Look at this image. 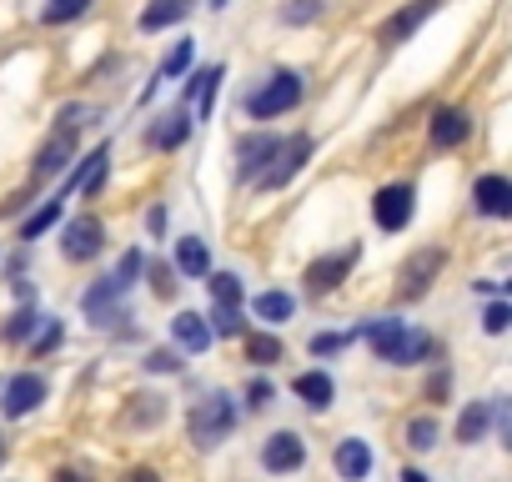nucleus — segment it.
Listing matches in <instances>:
<instances>
[{
  "mask_svg": "<svg viewBox=\"0 0 512 482\" xmlns=\"http://www.w3.org/2000/svg\"><path fill=\"white\" fill-rule=\"evenodd\" d=\"M357 337L372 347V357L377 362H387V367H417V362H432L437 352H442V342L432 337V332H417V327H407V322H397V317H367L362 327H357Z\"/></svg>",
  "mask_w": 512,
  "mask_h": 482,
  "instance_id": "1",
  "label": "nucleus"
},
{
  "mask_svg": "<svg viewBox=\"0 0 512 482\" xmlns=\"http://www.w3.org/2000/svg\"><path fill=\"white\" fill-rule=\"evenodd\" d=\"M302 96H307V76L292 71V66H277L272 76H262L256 91H246L241 106H246L251 121H277V116H292L302 106Z\"/></svg>",
  "mask_w": 512,
  "mask_h": 482,
  "instance_id": "2",
  "label": "nucleus"
},
{
  "mask_svg": "<svg viewBox=\"0 0 512 482\" xmlns=\"http://www.w3.org/2000/svg\"><path fill=\"white\" fill-rule=\"evenodd\" d=\"M236 402L226 397V392H211V397H201L196 407H191V417H186V437L196 442V447H221L226 437H231V427H236Z\"/></svg>",
  "mask_w": 512,
  "mask_h": 482,
  "instance_id": "3",
  "label": "nucleus"
},
{
  "mask_svg": "<svg viewBox=\"0 0 512 482\" xmlns=\"http://www.w3.org/2000/svg\"><path fill=\"white\" fill-rule=\"evenodd\" d=\"M317 156V136L312 131H292V136H282V146H277V156H272V166L256 176V191H287L302 171H307V161Z\"/></svg>",
  "mask_w": 512,
  "mask_h": 482,
  "instance_id": "4",
  "label": "nucleus"
},
{
  "mask_svg": "<svg viewBox=\"0 0 512 482\" xmlns=\"http://www.w3.org/2000/svg\"><path fill=\"white\" fill-rule=\"evenodd\" d=\"M412 216H417V181H382L372 191V221H377L382 236L407 231Z\"/></svg>",
  "mask_w": 512,
  "mask_h": 482,
  "instance_id": "5",
  "label": "nucleus"
},
{
  "mask_svg": "<svg viewBox=\"0 0 512 482\" xmlns=\"http://www.w3.org/2000/svg\"><path fill=\"white\" fill-rule=\"evenodd\" d=\"M357 262H362V241H352V247H337V252L312 257V262H307V272H302L307 297H332V292L352 277V267H357Z\"/></svg>",
  "mask_w": 512,
  "mask_h": 482,
  "instance_id": "6",
  "label": "nucleus"
},
{
  "mask_svg": "<svg viewBox=\"0 0 512 482\" xmlns=\"http://www.w3.org/2000/svg\"><path fill=\"white\" fill-rule=\"evenodd\" d=\"M76 156H81V131H76V126H56V131L36 146V156H31V181H36V186H41V181H56Z\"/></svg>",
  "mask_w": 512,
  "mask_h": 482,
  "instance_id": "7",
  "label": "nucleus"
},
{
  "mask_svg": "<svg viewBox=\"0 0 512 482\" xmlns=\"http://www.w3.org/2000/svg\"><path fill=\"white\" fill-rule=\"evenodd\" d=\"M106 176H111V141L91 146L86 156H76V161L61 171V196H71V191H81V196H101Z\"/></svg>",
  "mask_w": 512,
  "mask_h": 482,
  "instance_id": "8",
  "label": "nucleus"
},
{
  "mask_svg": "<svg viewBox=\"0 0 512 482\" xmlns=\"http://www.w3.org/2000/svg\"><path fill=\"white\" fill-rule=\"evenodd\" d=\"M277 146H282L277 131H241V136L231 141V151H236V181H241V186H256V176L272 166Z\"/></svg>",
  "mask_w": 512,
  "mask_h": 482,
  "instance_id": "9",
  "label": "nucleus"
},
{
  "mask_svg": "<svg viewBox=\"0 0 512 482\" xmlns=\"http://www.w3.org/2000/svg\"><path fill=\"white\" fill-rule=\"evenodd\" d=\"M101 252H106V221L101 216L81 211L61 226V257L66 262H96Z\"/></svg>",
  "mask_w": 512,
  "mask_h": 482,
  "instance_id": "10",
  "label": "nucleus"
},
{
  "mask_svg": "<svg viewBox=\"0 0 512 482\" xmlns=\"http://www.w3.org/2000/svg\"><path fill=\"white\" fill-rule=\"evenodd\" d=\"M442 11V0H407V6L402 11H392L382 26H377V46L382 51H397V46H407L432 16Z\"/></svg>",
  "mask_w": 512,
  "mask_h": 482,
  "instance_id": "11",
  "label": "nucleus"
},
{
  "mask_svg": "<svg viewBox=\"0 0 512 482\" xmlns=\"http://www.w3.org/2000/svg\"><path fill=\"white\" fill-rule=\"evenodd\" d=\"M442 267H447V252H442V247H417V252L402 262V272H397V282H402V287H397L402 302H422Z\"/></svg>",
  "mask_w": 512,
  "mask_h": 482,
  "instance_id": "12",
  "label": "nucleus"
},
{
  "mask_svg": "<svg viewBox=\"0 0 512 482\" xmlns=\"http://www.w3.org/2000/svg\"><path fill=\"white\" fill-rule=\"evenodd\" d=\"M126 282L111 272V277H101V282H91L86 287V297H81V307H86V317H91V327H111V322H126Z\"/></svg>",
  "mask_w": 512,
  "mask_h": 482,
  "instance_id": "13",
  "label": "nucleus"
},
{
  "mask_svg": "<svg viewBox=\"0 0 512 482\" xmlns=\"http://www.w3.org/2000/svg\"><path fill=\"white\" fill-rule=\"evenodd\" d=\"M221 81H226V66H201V71H186V81H181V106H186L196 121H211L216 96H221Z\"/></svg>",
  "mask_w": 512,
  "mask_h": 482,
  "instance_id": "14",
  "label": "nucleus"
},
{
  "mask_svg": "<svg viewBox=\"0 0 512 482\" xmlns=\"http://www.w3.org/2000/svg\"><path fill=\"white\" fill-rule=\"evenodd\" d=\"M472 141V111L467 106H437L427 116V146L432 151H457Z\"/></svg>",
  "mask_w": 512,
  "mask_h": 482,
  "instance_id": "15",
  "label": "nucleus"
},
{
  "mask_svg": "<svg viewBox=\"0 0 512 482\" xmlns=\"http://www.w3.org/2000/svg\"><path fill=\"white\" fill-rule=\"evenodd\" d=\"M191 126H196V116L186 111V106H171V111H161L151 126H146V151H181L186 141H191Z\"/></svg>",
  "mask_w": 512,
  "mask_h": 482,
  "instance_id": "16",
  "label": "nucleus"
},
{
  "mask_svg": "<svg viewBox=\"0 0 512 482\" xmlns=\"http://www.w3.org/2000/svg\"><path fill=\"white\" fill-rule=\"evenodd\" d=\"M472 211L487 221H507L512 216V181L502 171H482L472 181Z\"/></svg>",
  "mask_w": 512,
  "mask_h": 482,
  "instance_id": "17",
  "label": "nucleus"
},
{
  "mask_svg": "<svg viewBox=\"0 0 512 482\" xmlns=\"http://www.w3.org/2000/svg\"><path fill=\"white\" fill-rule=\"evenodd\" d=\"M41 402H46V377L41 372H16L6 387H0V412H6L11 422L16 417H31Z\"/></svg>",
  "mask_w": 512,
  "mask_h": 482,
  "instance_id": "18",
  "label": "nucleus"
},
{
  "mask_svg": "<svg viewBox=\"0 0 512 482\" xmlns=\"http://www.w3.org/2000/svg\"><path fill=\"white\" fill-rule=\"evenodd\" d=\"M302 462H307V442L292 427H282V432L267 437V447H262V467L267 472H297Z\"/></svg>",
  "mask_w": 512,
  "mask_h": 482,
  "instance_id": "19",
  "label": "nucleus"
},
{
  "mask_svg": "<svg viewBox=\"0 0 512 482\" xmlns=\"http://www.w3.org/2000/svg\"><path fill=\"white\" fill-rule=\"evenodd\" d=\"M191 11H196V0H151V6H141V16H136V31L141 36L171 31V26L191 21Z\"/></svg>",
  "mask_w": 512,
  "mask_h": 482,
  "instance_id": "20",
  "label": "nucleus"
},
{
  "mask_svg": "<svg viewBox=\"0 0 512 482\" xmlns=\"http://www.w3.org/2000/svg\"><path fill=\"white\" fill-rule=\"evenodd\" d=\"M332 467H337L342 482H367V472H372V447H367L362 437H342L337 452H332Z\"/></svg>",
  "mask_w": 512,
  "mask_h": 482,
  "instance_id": "21",
  "label": "nucleus"
},
{
  "mask_svg": "<svg viewBox=\"0 0 512 482\" xmlns=\"http://www.w3.org/2000/svg\"><path fill=\"white\" fill-rule=\"evenodd\" d=\"M171 267H176V277L201 282V277L211 272V247H206V236H181V241H176V257H171Z\"/></svg>",
  "mask_w": 512,
  "mask_h": 482,
  "instance_id": "22",
  "label": "nucleus"
},
{
  "mask_svg": "<svg viewBox=\"0 0 512 482\" xmlns=\"http://www.w3.org/2000/svg\"><path fill=\"white\" fill-rule=\"evenodd\" d=\"M171 337H176L181 352H206V347L216 342L201 312H176V317H171Z\"/></svg>",
  "mask_w": 512,
  "mask_h": 482,
  "instance_id": "23",
  "label": "nucleus"
},
{
  "mask_svg": "<svg viewBox=\"0 0 512 482\" xmlns=\"http://www.w3.org/2000/svg\"><path fill=\"white\" fill-rule=\"evenodd\" d=\"M292 392L302 397V407H312V412H327V407H332V397H337V382H332L322 367H312V372H302V377L292 382Z\"/></svg>",
  "mask_w": 512,
  "mask_h": 482,
  "instance_id": "24",
  "label": "nucleus"
},
{
  "mask_svg": "<svg viewBox=\"0 0 512 482\" xmlns=\"http://www.w3.org/2000/svg\"><path fill=\"white\" fill-rule=\"evenodd\" d=\"M292 312H297V297L282 292V287H272V292H262V297H251V317H256V322L282 327V322H292Z\"/></svg>",
  "mask_w": 512,
  "mask_h": 482,
  "instance_id": "25",
  "label": "nucleus"
},
{
  "mask_svg": "<svg viewBox=\"0 0 512 482\" xmlns=\"http://www.w3.org/2000/svg\"><path fill=\"white\" fill-rule=\"evenodd\" d=\"M61 201H66V196H51V201H41V206H36L26 221H21V241H41V236H46V231H51V226L66 216V206H61Z\"/></svg>",
  "mask_w": 512,
  "mask_h": 482,
  "instance_id": "26",
  "label": "nucleus"
},
{
  "mask_svg": "<svg viewBox=\"0 0 512 482\" xmlns=\"http://www.w3.org/2000/svg\"><path fill=\"white\" fill-rule=\"evenodd\" d=\"M487 427H492V402H472V407H462V417H457V442L472 447V442L487 437Z\"/></svg>",
  "mask_w": 512,
  "mask_h": 482,
  "instance_id": "27",
  "label": "nucleus"
},
{
  "mask_svg": "<svg viewBox=\"0 0 512 482\" xmlns=\"http://www.w3.org/2000/svg\"><path fill=\"white\" fill-rule=\"evenodd\" d=\"M282 337L277 332H246V362L251 367H272V362H282Z\"/></svg>",
  "mask_w": 512,
  "mask_h": 482,
  "instance_id": "28",
  "label": "nucleus"
},
{
  "mask_svg": "<svg viewBox=\"0 0 512 482\" xmlns=\"http://www.w3.org/2000/svg\"><path fill=\"white\" fill-rule=\"evenodd\" d=\"M36 327H41V312H36V302H21V307L11 312V322L0 327V337H6V342L16 347V342H31V337H36Z\"/></svg>",
  "mask_w": 512,
  "mask_h": 482,
  "instance_id": "29",
  "label": "nucleus"
},
{
  "mask_svg": "<svg viewBox=\"0 0 512 482\" xmlns=\"http://www.w3.org/2000/svg\"><path fill=\"white\" fill-rule=\"evenodd\" d=\"M206 327H211V337H246V317H241V307H231V302H211Z\"/></svg>",
  "mask_w": 512,
  "mask_h": 482,
  "instance_id": "30",
  "label": "nucleus"
},
{
  "mask_svg": "<svg viewBox=\"0 0 512 482\" xmlns=\"http://www.w3.org/2000/svg\"><path fill=\"white\" fill-rule=\"evenodd\" d=\"M91 6H96V0H46V6H41V26H71Z\"/></svg>",
  "mask_w": 512,
  "mask_h": 482,
  "instance_id": "31",
  "label": "nucleus"
},
{
  "mask_svg": "<svg viewBox=\"0 0 512 482\" xmlns=\"http://www.w3.org/2000/svg\"><path fill=\"white\" fill-rule=\"evenodd\" d=\"M141 272H146V282H151V292H156L161 302H171V297L181 292V282H176V267H171V262H161V257H151V262H146Z\"/></svg>",
  "mask_w": 512,
  "mask_h": 482,
  "instance_id": "32",
  "label": "nucleus"
},
{
  "mask_svg": "<svg viewBox=\"0 0 512 482\" xmlns=\"http://www.w3.org/2000/svg\"><path fill=\"white\" fill-rule=\"evenodd\" d=\"M282 26H312L327 16V0H282Z\"/></svg>",
  "mask_w": 512,
  "mask_h": 482,
  "instance_id": "33",
  "label": "nucleus"
},
{
  "mask_svg": "<svg viewBox=\"0 0 512 482\" xmlns=\"http://www.w3.org/2000/svg\"><path fill=\"white\" fill-rule=\"evenodd\" d=\"M191 61H196V41H176V46L166 51V61H161L156 81H176V76H186V71H191Z\"/></svg>",
  "mask_w": 512,
  "mask_h": 482,
  "instance_id": "34",
  "label": "nucleus"
},
{
  "mask_svg": "<svg viewBox=\"0 0 512 482\" xmlns=\"http://www.w3.org/2000/svg\"><path fill=\"white\" fill-rule=\"evenodd\" d=\"M206 287H211V302H231V307L246 302V287L236 272H206Z\"/></svg>",
  "mask_w": 512,
  "mask_h": 482,
  "instance_id": "35",
  "label": "nucleus"
},
{
  "mask_svg": "<svg viewBox=\"0 0 512 482\" xmlns=\"http://www.w3.org/2000/svg\"><path fill=\"white\" fill-rule=\"evenodd\" d=\"M437 437H442V427H437V417H432V412H422V417H412V422H407V447H412V452H432V447H437Z\"/></svg>",
  "mask_w": 512,
  "mask_h": 482,
  "instance_id": "36",
  "label": "nucleus"
},
{
  "mask_svg": "<svg viewBox=\"0 0 512 482\" xmlns=\"http://www.w3.org/2000/svg\"><path fill=\"white\" fill-rule=\"evenodd\" d=\"M131 402H136V407L126 412L131 427H156V422L166 417V397H156V392H151V397H131Z\"/></svg>",
  "mask_w": 512,
  "mask_h": 482,
  "instance_id": "37",
  "label": "nucleus"
},
{
  "mask_svg": "<svg viewBox=\"0 0 512 482\" xmlns=\"http://www.w3.org/2000/svg\"><path fill=\"white\" fill-rule=\"evenodd\" d=\"M507 327H512V302H507V297H492L487 312H482V332H487V337H502Z\"/></svg>",
  "mask_w": 512,
  "mask_h": 482,
  "instance_id": "38",
  "label": "nucleus"
},
{
  "mask_svg": "<svg viewBox=\"0 0 512 482\" xmlns=\"http://www.w3.org/2000/svg\"><path fill=\"white\" fill-rule=\"evenodd\" d=\"M352 342H357V332H317L312 337V357H332V352H342Z\"/></svg>",
  "mask_w": 512,
  "mask_h": 482,
  "instance_id": "39",
  "label": "nucleus"
},
{
  "mask_svg": "<svg viewBox=\"0 0 512 482\" xmlns=\"http://www.w3.org/2000/svg\"><path fill=\"white\" fill-rule=\"evenodd\" d=\"M277 402V382L272 377H251L246 382V407H272Z\"/></svg>",
  "mask_w": 512,
  "mask_h": 482,
  "instance_id": "40",
  "label": "nucleus"
},
{
  "mask_svg": "<svg viewBox=\"0 0 512 482\" xmlns=\"http://www.w3.org/2000/svg\"><path fill=\"white\" fill-rule=\"evenodd\" d=\"M141 367H146V372H181V357H176L171 347H156V352H146Z\"/></svg>",
  "mask_w": 512,
  "mask_h": 482,
  "instance_id": "41",
  "label": "nucleus"
},
{
  "mask_svg": "<svg viewBox=\"0 0 512 482\" xmlns=\"http://www.w3.org/2000/svg\"><path fill=\"white\" fill-rule=\"evenodd\" d=\"M41 322H46V327H41V337L31 342V357H46V352L61 342V322H51V317H41Z\"/></svg>",
  "mask_w": 512,
  "mask_h": 482,
  "instance_id": "42",
  "label": "nucleus"
},
{
  "mask_svg": "<svg viewBox=\"0 0 512 482\" xmlns=\"http://www.w3.org/2000/svg\"><path fill=\"white\" fill-rule=\"evenodd\" d=\"M146 231H151V236H166V206H161V201L146 211Z\"/></svg>",
  "mask_w": 512,
  "mask_h": 482,
  "instance_id": "43",
  "label": "nucleus"
},
{
  "mask_svg": "<svg viewBox=\"0 0 512 482\" xmlns=\"http://www.w3.org/2000/svg\"><path fill=\"white\" fill-rule=\"evenodd\" d=\"M51 482H91V472H86V467H56Z\"/></svg>",
  "mask_w": 512,
  "mask_h": 482,
  "instance_id": "44",
  "label": "nucleus"
},
{
  "mask_svg": "<svg viewBox=\"0 0 512 482\" xmlns=\"http://www.w3.org/2000/svg\"><path fill=\"white\" fill-rule=\"evenodd\" d=\"M121 482H161V472H151V467H131Z\"/></svg>",
  "mask_w": 512,
  "mask_h": 482,
  "instance_id": "45",
  "label": "nucleus"
},
{
  "mask_svg": "<svg viewBox=\"0 0 512 482\" xmlns=\"http://www.w3.org/2000/svg\"><path fill=\"white\" fill-rule=\"evenodd\" d=\"M402 482H432V477H427L422 467H402Z\"/></svg>",
  "mask_w": 512,
  "mask_h": 482,
  "instance_id": "46",
  "label": "nucleus"
},
{
  "mask_svg": "<svg viewBox=\"0 0 512 482\" xmlns=\"http://www.w3.org/2000/svg\"><path fill=\"white\" fill-rule=\"evenodd\" d=\"M206 6H211V11H226V0H206Z\"/></svg>",
  "mask_w": 512,
  "mask_h": 482,
  "instance_id": "47",
  "label": "nucleus"
},
{
  "mask_svg": "<svg viewBox=\"0 0 512 482\" xmlns=\"http://www.w3.org/2000/svg\"><path fill=\"white\" fill-rule=\"evenodd\" d=\"M0 462H6V437H0Z\"/></svg>",
  "mask_w": 512,
  "mask_h": 482,
  "instance_id": "48",
  "label": "nucleus"
}]
</instances>
